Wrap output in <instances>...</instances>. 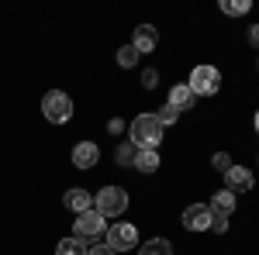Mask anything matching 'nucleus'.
<instances>
[{
	"mask_svg": "<svg viewBox=\"0 0 259 255\" xmlns=\"http://www.w3.org/2000/svg\"><path fill=\"white\" fill-rule=\"evenodd\" d=\"M135 148H159L162 141V124L156 121V114H139L132 121V138H128Z\"/></svg>",
	"mask_w": 259,
	"mask_h": 255,
	"instance_id": "f257e3e1",
	"label": "nucleus"
},
{
	"mask_svg": "<svg viewBox=\"0 0 259 255\" xmlns=\"http://www.w3.org/2000/svg\"><path fill=\"white\" fill-rule=\"evenodd\" d=\"M94 211H97L104 221L124 214V211H128V193H124L121 186H104L100 193H94Z\"/></svg>",
	"mask_w": 259,
	"mask_h": 255,
	"instance_id": "f03ea898",
	"label": "nucleus"
},
{
	"mask_svg": "<svg viewBox=\"0 0 259 255\" xmlns=\"http://www.w3.org/2000/svg\"><path fill=\"white\" fill-rule=\"evenodd\" d=\"M41 114H45V121H52V124H66V121L73 118V100L66 97L62 90H49L41 97Z\"/></svg>",
	"mask_w": 259,
	"mask_h": 255,
	"instance_id": "7ed1b4c3",
	"label": "nucleus"
},
{
	"mask_svg": "<svg viewBox=\"0 0 259 255\" xmlns=\"http://www.w3.org/2000/svg\"><path fill=\"white\" fill-rule=\"evenodd\" d=\"M187 86L194 90V97H214V93L221 90V73L214 69V66H194Z\"/></svg>",
	"mask_w": 259,
	"mask_h": 255,
	"instance_id": "20e7f679",
	"label": "nucleus"
},
{
	"mask_svg": "<svg viewBox=\"0 0 259 255\" xmlns=\"http://www.w3.org/2000/svg\"><path fill=\"white\" fill-rule=\"evenodd\" d=\"M104 245L111 248V252H128V248H139V231H135V224H111V231L104 235Z\"/></svg>",
	"mask_w": 259,
	"mask_h": 255,
	"instance_id": "39448f33",
	"label": "nucleus"
},
{
	"mask_svg": "<svg viewBox=\"0 0 259 255\" xmlns=\"http://www.w3.org/2000/svg\"><path fill=\"white\" fill-rule=\"evenodd\" d=\"M104 235H107V224H104V217L97 211L80 214L76 224H73V238H80V241H94V238H104Z\"/></svg>",
	"mask_w": 259,
	"mask_h": 255,
	"instance_id": "423d86ee",
	"label": "nucleus"
},
{
	"mask_svg": "<svg viewBox=\"0 0 259 255\" xmlns=\"http://www.w3.org/2000/svg\"><path fill=\"white\" fill-rule=\"evenodd\" d=\"M211 211H207V203H190L187 211H183V228H190V231H204V228H211Z\"/></svg>",
	"mask_w": 259,
	"mask_h": 255,
	"instance_id": "0eeeda50",
	"label": "nucleus"
},
{
	"mask_svg": "<svg viewBox=\"0 0 259 255\" xmlns=\"http://www.w3.org/2000/svg\"><path fill=\"white\" fill-rule=\"evenodd\" d=\"M225 183H228L225 190H232V193H249L256 179H252V173H249L245 166H232V169L225 173Z\"/></svg>",
	"mask_w": 259,
	"mask_h": 255,
	"instance_id": "6e6552de",
	"label": "nucleus"
},
{
	"mask_svg": "<svg viewBox=\"0 0 259 255\" xmlns=\"http://www.w3.org/2000/svg\"><path fill=\"white\" fill-rule=\"evenodd\" d=\"M62 203L80 217V214H87V211H94V193H87V190H80V186H73V190H66Z\"/></svg>",
	"mask_w": 259,
	"mask_h": 255,
	"instance_id": "1a4fd4ad",
	"label": "nucleus"
},
{
	"mask_svg": "<svg viewBox=\"0 0 259 255\" xmlns=\"http://www.w3.org/2000/svg\"><path fill=\"white\" fill-rule=\"evenodd\" d=\"M207 211H211V217H221V221H228V217H232V211H235V193H232V190H218V193L211 196Z\"/></svg>",
	"mask_w": 259,
	"mask_h": 255,
	"instance_id": "9d476101",
	"label": "nucleus"
},
{
	"mask_svg": "<svg viewBox=\"0 0 259 255\" xmlns=\"http://www.w3.org/2000/svg\"><path fill=\"white\" fill-rule=\"evenodd\" d=\"M97 159H100V148L94 141H80V145L73 148V166H76V169H94Z\"/></svg>",
	"mask_w": 259,
	"mask_h": 255,
	"instance_id": "9b49d317",
	"label": "nucleus"
},
{
	"mask_svg": "<svg viewBox=\"0 0 259 255\" xmlns=\"http://www.w3.org/2000/svg\"><path fill=\"white\" fill-rule=\"evenodd\" d=\"M132 45L139 48V56H145V52H152V48L159 45V31H156L152 24H139V28H135V38H132Z\"/></svg>",
	"mask_w": 259,
	"mask_h": 255,
	"instance_id": "f8f14e48",
	"label": "nucleus"
},
{
	"mask_svg": "<svg viewBox=\"0 0 259 255\" xmlns=\"http://www.w3.org/2000/svg\"><path fill=\"white\" fill-rule=\"evenodd\" d=\"M194 90H190V86H187V83H177V86H173V90H169V104H173V107H177L180 114H183V111H194Z\"/></svg>",
	"mask_w": 259,
	"mask_h": 255,
	"instance_id": "ddd939ff",
	"label": "nucleus"
},
{
	"mask_svg": "<svg viewBox=\"0 0 259 255\" xmlns=\"http://www.w3.org/2000/svg\"><path fill=\"white\" fill-rule=\"evenodd\" d=\"M135 169H139V173H156V169H159V152H156V148H139Z\"/></svg>",
	"mask_w": 259,
	"mask_h": 255,
	"instance_id": "4468645a",
	"label": "nucleus"
},
{
	"mask_svg": "<svg viewBox=\"0 0 259 255\" xmlns=\"http://www.w3.org/2000/svg\"><path fill=\"white\" fill-rule=\"evenodd\" d=\"M139 255H173V245L166 238H152V241H145L139 248Z\"/></svg>",
	"mask_w": 259,
	"mask_h": 255,
	"instance_id": "2eb2a0df",
	"label": "nucleus"
},
{
	"mask_svg": "<svg viewBox=\"0 0 259 255\" xmlns=\"http://www.w3.org/2000/svg\"><path fill=\"white\" fill-rule=\"evenodd\" d=\"M87 241H80V238H62L59 248H56V255H87Z\"/></svg>",
	"mask_w": 259,
	"mask_h": 255,
	"instance_id": "dca6fc26",
	"label": "nucleus"
},
{
	"mask_svg": "<svg viewBox=\"0 0 259 255\" xmlns=\"http://www.w3.org/2000/svg\"><path fill=\"white\" fill-rule=\"evenodd\" d=\"M114 159H118V166H135V159H139V148H135L132 141H124V145H118Z\"/></svg>",
	"mask_w": 259,
	"mask_h": 255,
	"instance_id": "f3484780",
	"label": "nucleus"
},
{
	"mask_svg": "<svg viewBox=\"0 0 259 255\" xmlns=\"http://www.w3.org/2000/svg\"><path fill=\"white\" fill-rule=\"evenodd\" d=\"M249 0H221V11L225 14H232V18H242V14H249Z\"/></svg>",
	"mask_w": 259,
	"mask_h": 255,
	"instance_id": "a211bd4d",
	"label": "nucleus"
},
{
	"mask_svg": "<svg viewBox=\"0 0 259 255\" xmlns=\"http://www.w3.org/2000/svg\"><path fill=\"white\" fill-rule=\"evenodd\" d=\"M156 121H159L162 128H166V124H177V121H180V111L173 107V104H162L159 111H156Z\"/></svg>",
	"mask_w": 259,
	"mask_h": 255,
	"instance_id": "6ab92c4d",
	"label": "nucleus"
},
{
	"mask_svg": "<svg viewBox=\"0 0 259 255\" xmlns=\"http://www.w3.org/2000/svg\"><path fill=\"white\" fill-rule=\"evenodd\" d=\"M118 62L124 66V69H132V66L139 62V48H135V45H124V48L118 52Z\"/></svg>",
	"mask_w": 259,
	"mask_h": 255,
	"instance_id": "aec40b11",
	"label": "nucleus"
},
{
	"mask_svg": "<svg viewBox=\"0 0 259 255\" xmlns=\"http://www.w3.org/2000/svg\"><path fill=\"white\" fill-rule=\"evenodd\" d=\"M211 162H214V169H218V173H228V169H232V156H228V152H214Z\"/></svg>",
	"mask_w": 259,
	"mask_h": 255,
	"instance_id": "412c9836",
	"label": "nucleus"
},
{
	"mask_svg": "<svg viewBox=\"0 0 259 255\" xmlns=\"http://www.w3.org/2000/svg\"><path fill=\"white\" fill-rule=\"evenodd\" d=\"M142 86H145V90H156V86H159V73H156V69H145V73H142Z\"/></svg>",
	"mask_w": 259,
	"mask_h": 255,
	"instance_id": "4be33fe9",
	"label": "nucleus"
},
{
	"mask_svg": "<svg viewBox=\"0 0 259 255\" xmlns=\"http://www.w3.org/2000/svg\"><path fill=\"white\" fill-rule=\"evenodd\" d=\"M87 255H114V252H111L107 245H90V248H87Z\"/></svg>",
	"mask_w": 259,
	"mask_h": 255,
	"instance_id": "5701e85b",
	"label": "nucleus"
},
{
	"mask_svg": "<svg viewBox=\"0 0 259 255\" xmlns=\"http://www.w3.org/2000/svg\"><path fill=\"white\" fill-rule=\"evenodd\" d=\"M211 231H218V235H225V231H228V221H221V217H214V221H211Z\"/></svg>",
	"mask_w": 259,
	"mask_h": 255,
	"instance_id": "b1692460",
	"label": "nucleus"
},
{
	"mask_svg": "<svg viewBox=\"0 0 259 255\" xmlns=\"http://www.w3.org/2000/svg\"><path fill=\"white\" fill-rule=\"evenodd\" d=\"M107 131H111V135H121V131H124V124H121L118 118H111V124H107Z\"/></svg>",
	"mask_w": 259,
	"mask_h": 255,
	"instance_id": "393cba45",
	"label": "nucleus"
},
{
	"mask_svg": "<svg viewBox=\"0 0 259 255\" xmlns=\"http://www.w3.org/2000/svg\"><path fill=\"white\" fill-rule=\"evenodd\" d=\"M249 41L259 48V24H252V28H249Z\"/></svg>",
	"mask_w": 259,
	"mask_h": 255,
	"instance_id": "a878e982",
	"label": "nucleus"
},
{
	"mask_svg": "<svg viewBox=\"0 0 259 255\" xmlns=\"http://www.w3.org/2000/svg\"><path fill=\"white\" fill-rule=\"evenodd\" d=\"M256 135H259V111H256Z\"/></svg>",
	"mask_w": 259,
	"mask_h": 255,
	"instance_id": "bb28decb",
	"label": "nucleus"
}]
</instances>
